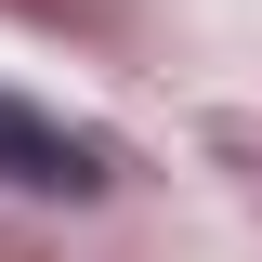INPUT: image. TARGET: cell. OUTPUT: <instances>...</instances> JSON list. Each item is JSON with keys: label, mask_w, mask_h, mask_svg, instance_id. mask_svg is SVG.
<instances>
[{"label": "cell", "mask_w": 262, "mask_h": 262, "mask_svg": "<svg viewBox=\"0 0 262 262\" xmlns=\"http://www.w3.org/2000/svg\"><path fill=\"white\" fill-rule=\"evenodd\" d=\"M0 184H27V196H92V184H105V144L0 92Z\"/></svg>", "instance_id": "cell-1"}]
</instances>
